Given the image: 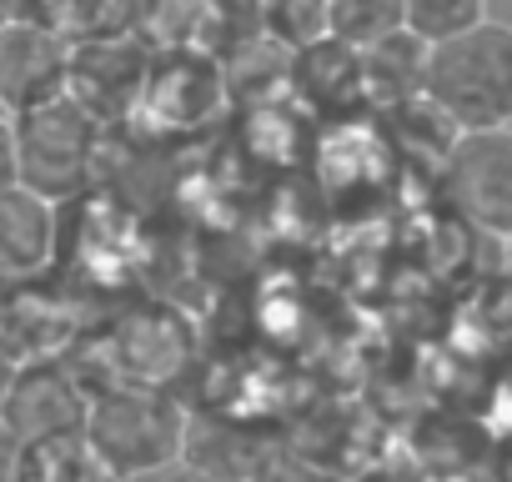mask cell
Listing matches in <instances>:
<instances>
[{
    "label": "cell",
    "mask_w": 512,
    "mask_h": 482,
    "mask_svg": "<svg viewBox=\"0 0 512 482\" xmlns=\"http://www.w3.org/2000/svg\"><path fill=\"white\" fill-rule=\"evenodd\" d=\"M422 101L452 131L512 126V26L477 21L422 56Z\"/></svg>",
    "instance_id": "cell-1"
},
{
    "label": "cell",
    "mask_w": 512,
    "mask_h": 482,
    "mask_svg": "<svg viewBox=\"0 0 512 482\" xmlns=\"http://www.w3.org/2000/svg\"><path fill=\"white\" fill-rule=\"evenodd\" d=\"M86 447L96 457V467L116 482L156 472L166 462L181 457L186 442V412L161 392V387H116L101 392L86 412Z\"/></svg>",
    "instance_id": "cell-2"
},
{
    "label": "cell",
    "mask_w": 512,
    "mask_h": 482,
    "mask_svg": "<svg viewBox=\"0 0 512 482\" xmlns=\"http://www.w3.org/2000/svg\"><path fill=\"white\" fill-rule=\"evenodd\" d=\"M11 146H16V181L46 201H71L86 191L101 151V121L76 101L56 96L46 106H31L11 116Z\"/></svg>",
    "instance_id": "cell-3"
},
{
    "label": "cell",
    "mask_w": 512,
    "mask_h": 482,
    "mask_svg": "<svg viewBox=\"0 0 512 482\" xmlns=\"http://www.w3.org/2000/svg\"><path fill=\"white\" fill-rule=\"evenodd\" d=\"M442 196L472 226L512 236V126L457 131L442 151Z\"/></svg>",
    "instance_id": "cell-4"
},
{
    "label": "cell",
    "mask_w": 512,
    "mask_h": 482,
    "mask_svg": "<svg viewBox=\"0 0 512 482\" xmlns=\"http://www.w3.org/2000/svg\"><path fill=\"white\" fill-rule=\"evenodd\" d=\"M86 412H91V397L81 392V382L61 362H26L11 377L0 422H6L16 437H26L31 447H46V442L81 437Z\"/></svg>",
    "instance_id": "cell-5"
},
{
    "label": "cell",
    "mask_w": 512,
    "mask_h": 482,
    "mask_svg": "<svg viewBox=\"0 0 512 482\" xmlns=\"http://www.w3.org/2000/svg\"><path fill=\"white\" fill-rule=\"evenodd\" d=\"M66 81H71V41L21 16L0 26V106H6V116L66 96Z\"/></svg>",
    "instance_id": "cell-6"
},
{
    "label": "cell",
    "mask_w": 512,
    "mask_h": 482,
    "mask_svg": "<svg viewBox=\"0 0 512 482\" xmlns=\"http://www.w3.org/2000/svg\"><path fill=\"white\" fill-rule=\"evenodd\" d=\"M146 76H151V61L136 46V31H121V36H101V41L71 46L66 96H76L96 121H106L116 106H131L146 91Z\"/></svg>",
    "instance_id": "cell-7"
},
{
    "label": "cell",
    "mask_w": 512,
    "mask_h": 482,
    "mask_svg": "<svg viewBox=\"0 0 512 482\" xmlns=\"http://www.w3.org/2000/svg\"><path fill=\"white\" fill-rule=\"evenodd\" d=\"M56 257V201L6 186L0 191V287H31Z\"/></svg>",
    "instance_id": "cell-8"
},
{
    "label": "cell",
    "mask_w": 512,
    "mask_h": 482,
    "mask_svg": "<svg viewBox=\"0 0 512 482\" xmlns=\"http://www.w3.org/2000/svg\"><path fill=\"white\" fill-rule=\"evenodd\" d=\"M181 462L201 477V482H256L267 472V447H256L241 427L231 422H196L186 417V442H181Z\"/></svg>",
    "instance_id": "cell-9"
},
{
    "label": "cell",
    "mask_w": 512,
    "mask_h": 482,
    "mask_svg": "<svg viewBox=\"0 0 512 482\" xmlns=\"http://www.w3.org/2000/svg\"><path fill=\"white\" fill-rule=\"evenodd\" d=\"M16 16L56 31L61 41H101L141 26V0H16Z\"/></svg>",
    "instance_id": "cell-10"
},
{
    "label": "cell",
    "mask_w": 512,
    "mask_h": 482,
    "mask_svg": "<svg viewBox=\"0 0 512 482\" xmlns=\"http://www.w3.org/2000/svg\"><path fill=\"white\" fill-rule=\"evenodd\" d=\"M392 31H402V0H327V36L357 51Z\"/></svg>",
    "instance_id": "cell-11"
},
{
    "label": "cell",
    "mask_w": 512,
    "mask_h": 482,
    "mask_svg": "<svg viewBox=\"0 0 512 482\" xmlns=\"http://www.w3.org/2000/svg\"><path fill=\"white\" fill-rule=\"evenodd\" d=\"M477 21H487V0H402V31L422 46L447 41Z\"/></svg>",
    "instance_id": "cell-12"
},
{
    "label": "cell",
    "mask_w": 512,
    "mask_h": 482,
    "mask_svg": "<svg viewBox=\"0 0 512 482\" xmlns=\"http://www.w3.org/2000/svg\"><path fill=\"white\" fill-rule=\"evenodd\" d=\"M267 26L292 46H312L327 36V0H267Z\"/></svg>",
    "instance_id": "cell-13"
},
{
    "label": "cell",
    "mask_w": 512,
    "mask_h": 482,
    "mask_svg": "<svg viewBox=\"0 0 512 482\" xmlns=\"http://www.w3.org/2000/svg\"><path fill=\"white\" fill-rule=\"evenodd\" d=\"M0 482H36V447L0 422Z\"/></svg>",
    "instance_id": "cell-14"
},
{
    "label": "cell",
    "mask_w": 512,
    "mask_h": 482,
    "mask_svg": "<svg viewBox=\"0 0 512 482\" xmlns=\"http://www.w3.org/2000/svg\"><path fill=\"white\" fill-rule=\"evenodd\" d=\"M21 186L16 181V146H11V121H0V191Z\"/></svg>",
    "instance_id": "cell-15"
},
{
    "label": "cell",
    "mask_w": 512,
    "mask_h": 482,
    "mask_svg": "<svg viewBox=\"0 0 512 482\" xmlns=\"http://www.w3.org/2000/svg\"><path fill=\"white\" fill-rule=\"evenodd\" d=\"M126 482H201V477L176 457V462H166V467H156V472H141V477H126Z\"/></svg>",
    "instance_id": "cell-16"
},
{
    "label": "cell",
    "mask_w": 512,
    "mask_h": 482,
    "mask_svg": "<svg viewBox=\"0 0 512 482\" xmlns=\"http://www.w3.org/2000/svg\"><path fill=\"white\" fill-rule=\"evenodd\" d=\"M11 377H16V362L0 352V407H6V392H11Z\"/></svg>",
    "instance_id": "cell-17"
},
{
    "label": "cell",
    "mask_w": 512,
    "mask_h": 482,
    "mask_svg": "<svg viewBox=\"0 0 512 482\" xmlns=\"http://www.w3.org/2000/svg\"><path fill=\"white\" fill-rule=\"evenodd\" d=\"M16 21V0H0V26H11Z\"/></svg>",
    "instance_id": "cell-18"
},
{
    "label": "cell",
    "mask_w": 512,
    "mask_h": 482,
    "mask_svg": "<svg viewBox=\"0 0 512 482\" xmlns=\"http://www.w3.org/2000/svg\"><path fill=\"white\" fill-rule=\"evenodd\" d=\"M0 121H11V116H6V106H0Z\"/></svg>",
    "instance_id": "cell-19"
},
{
    "label": "cell",
    "mask_w": 512,
    "mask_h": 482,
    "mask_svg": "<svg viewBox=\"0 0 512 482\" xmlns=\"http://www.w3.org/2000/svg\"><path fill=\"white\" fill-rule=\"evenodd\" d=\"M96 482H116V477H96Z\"/></svg>",
    "instance_id": "cell-20"
},
{
    "label": "cell",
    "mask_w": 512,
    "mask_h": 482,
    "mask_svg": "<svg viewBox=\"0 0 512 482\" xmlns=\"http://www.w3.org/2000/svg\"><path fill=\"white\" fill-rule=\"evenodd\" d=\"M0 302H6V297H0Z\"/></svg>",
    "instance_id": "cell-21"
}]
</instances>
